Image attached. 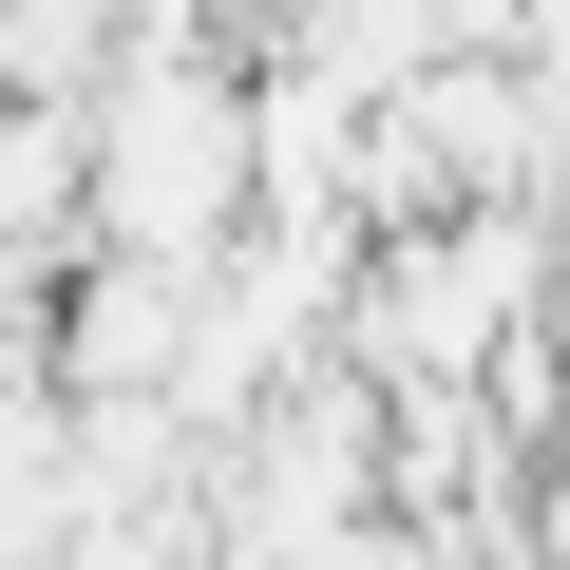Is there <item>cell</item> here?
<instances>
[{
    "mask_svg": "<svg viewBox=\"0 0 570 570\" xmlns=\"http://www.w3.org/2000/svg\"><path fill=\"white\" fill-rule=\"evenodd\" d=\"M247 209V115L209 77H134L115 134H96V247H153V266H209V228Z\"/></svg>",
    "mask_w": 570,
    "mask_h": 570,
    "instance_id": "1",
    "label": "cell"
}]
</instances>
